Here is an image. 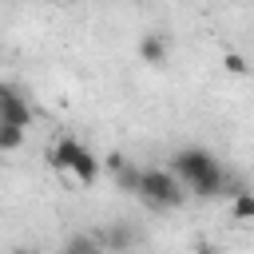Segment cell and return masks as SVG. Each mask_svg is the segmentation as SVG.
Segmentation results:
<instances>
[{"label": "cell", "instance_id": "obj_1", "mask_svg": "<svg viewBox=\"0 0 254 254\" xmlns=\"http://www.w3.org/2000/svg\"><path fill=\"white\" fill-rule=\"evenodd\" d=\"M151 210H175L187 202V187L179 183V175L171 167H143L139 175V190H135Z\"/></svg>", "mask_w": 254, "mask_h": 254}, {"label": "cell", "instance_id": "obj_2", "mask_svg": "<svg viewBox=\"0 0 254 254\" xmlns=\"http://www.w3.org/2000/svg\"><path fill=\"white\" fill-rule=\"evenodd\" d=\"M214 163H218V159H214V151H206V147H179V151H171V171L179 175L183 187H190L194 179H202Z\"/></svg>", "mask_w": 254, "mask_h": 254}, {"label": "cell", "instance_id": "obj_3", "mask_svg": "<svg viewBox=\"0 0 254 254\" xmlns=\"http://www.w3.org/2000/svg\"><path fill=\"white\" fill-rule=\"evenodd\" d=\"M103 167H107V175L115 179L119 190H127V194L139 190V175H143V167H139L135 159H127L123 151H107V155H103Z\"/></svg>", "mask_w": 254, "mask_h": 254}, {"label": "cell", "instance_id": "obj_4", "mask_svg": "<svg viewBox=\"0 0 254 254\" xmlns=\"http://www.w3.org/2000/svg\"><path fill=\"white\" fill-rule=\"evenodd\" d=\"M0 123H16V127H32V107L28 99L16 91V87H4L0 83Z\"/></svg>", "mask_w": 254, "mask_h": 254}, {"label": "cell", "instance_id": "obj_5", "mask_svg": "<svg viewBox=\"0 0 254 254\" xmlns=\"http://www.w3.org/2000/svg\"><path fill=\"white\" fill-rule=\"evenodd\" d=\"M139 60H143L147 67H167V60H171V40H167V32H159V28L143 32V36H139Z\"/></svg>", "mask_w": 254, "mask_h": 254}, {"label": "cell", "instance_id": "obj_6", "mask_svg": "<svg viewBox=\"0 0 254 254\" xmlns=\"http://www.w3.org/2000/svg\"><path fill=\"white\" fill-rule=\"evenodd\" d=\"M95 238H99L103 254H127V250L135 246V230H131L123 218H115V222H107L103 230H95Z\"/></svg>", "mask_w": 254, "mask_h": 254}, {"label": "cell", "instance_id": "obj_7", "mask_svg": "<svg viewBox=\"0 0 254 254\" xmlns=\"http://www.w3.org/2000/svg\"><path fill=\"white\" fill-rule=\"evenodd\" d=\"M79 139H71V135H64V139H56V147L48 151V167L52 171H60V175H67L71 171V163H75V155H79Z\"/></svg>", "mask_w": 254, "mask_h": 254}, {"label": "cell", "instance_id": "obj_8", "mask_svg": "<svg viewBox=\"0 0 254 254\" xmlns=\"http://www.w3.org/2000/svg\"><path fill=\"white\" fill-rule=\"evenodd\" d=\"M99 171H103V163L95 159V151H87V147H79V155H75V163H71V179L79 183V187H95V179H99Z\"/></svg>", "mask_w": 254, "mask_h": 254}, {"label": "cell", "instance_id": "obj_9", "mask_svg": "<svg viewBox=\"0 0 254 254\" xmlns=\"http://www.w3.org/2000/svg\"><path fill=\"white\" fill-rule=\"evenodd\" d=\"M222 179H226V167L214 163L202 179H194V183L187 187V194H194V198H218V194H222Z\"/></svg>", "mask_w": 254, "mask_h": 254}, {"label": "cell", "instance_id": "obj_10", "mask_svg": "<svg viewBox=\"0 0 254 254\" xmlns=\"http://www.w3.org/2000/svg\"><path fill=\"white\" fill-rule=\"evenodd\" d=\"M60 254H103V246H99L95 234H83V230H79V234H71V238L64 242Z\"/></svg>", "mask_w": 254, "mask_h": 254}, {"label": "cell", "instance_id": "obj_11", "mask_svg": "<svg viewBox=\"0 0 254 254\" xmlns=\"http://www.w3.org/2000/svg\"><path fill=\"white\" fill-rule=\"evenodd\" d=\"M230 218H234V222H250V218H254V190H250V187L230 198Z\"/></svg>", "mask_w": 254, "mask_h": 254}, {"label": "cell", "instance_id": "obj_12", "mask_svg": "<svg viewBox=\"0 0 254 254\" xmlns=\"http://www.w3.org/2000/svg\"><path fill=\"white\" fill-rule=\"evenodd\" d=\"M20 147H24V127L0 123V151H20Z\"/></svg>", "mask_w": 254, "mask_h": 254}, {"label": "cell", "instance_id": "obj_13", "mask_svg": "<svg viewBox=\"0 0 254 254\" xmlns=\"http://www.w3.org/2000/svg\"><path fill=\"white\" fill-rule=\"evenodd\" d=\"M222 71H230V75H250V64H246L242 52H222Z\"/></svg>", "mask_w": 254, "mask_h": 254}, {"label": "cell", "instance_id": "obj_14", "mask_svg": "<svg viewBox=\"0 0 254 254\" xmlns=\"http://www.w3.org/2000/svg\"><path fill=\"white\" fill-rule=\"evenodd\" d=\"M194 254H214V246H210V242H202V246H194Z\"/></svg>", "mask_w": 254, "mask_h": 254}, {"label": "cell", "instance_id": "obj_15", "mask_svg": "<svg viewBox=\"0 0 254 254\" xmlns=\"http://www.w3.org/2000/svg\"><path fill=\"white\" fill-rule=\"evenodd\" d=\"M12 254H36V250H32V246H16Z\"/></svg>", "mask_w": 254, "mask_h": 254}]
</instances>
